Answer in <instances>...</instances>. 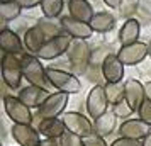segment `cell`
Wrapping results in <instances>:
<instances>
[{
    "instance_id": "1",
    "label": "cell",
    "mask_w": 151,
    "mask_h": 146,
    "mask_svg": "<svg viewBox=\"0 0 151 146\" xmlns=\"http://www.w3.org/2000/svg\"><path fill=\"white\" fill-rule=\"evenodd\" d=\"M21 63H22V75L24 78L29 82V85H34V87H41L44 90H48V75H46V68L41 65V60L34 55H29L24 53L21 56Z\"/></svg>"
},
{
    "instance_id": "2",
    "label": "cell",
    "mask_w": 151,
    "mask_h": 146,
    "mask_svg": "<svg viewBox=\"0 0 151 146\" xmlns=\"http://www.w3.org/2000/svg\"><path fill=\"white\" fill-rule=\"evenodd\" d=\"M46 75H48L51 87H55L58 92H65L68 95L82 92V82L78 80V77L73 71L49 66V68H46Z\"/></svg>"
},
{
    "instance_id": "3",
    "label": "cell",
    "mask_w": 151,
    "mask_h": 146,
    "mask_svg": "<svg viewBox=\"0 0 151 146\" xmlns=\"http://www.w3.org/2000/svg\"><path fill=\"white\" fill-rule=\"evenodd\" d=\"M90 46L87 41L83 39H73L68 48V61L71 65V70L75 75H82L87 73V70L90 68Z\"/></svg>"
},
{
    "instance_id": "4",
    "label": "cell",
    "mask_w": 151,
    "mask_h": 146,
    "mask_svg": "<svg viewBox=\"0 0 151 146\" xmlns=\"http://www.w3.org/2000/svg\"><path fill=\"white\" fill-rule=\"evenodd\" d=\"M22 78H24V75H22L21 58L4 53V56H2V80H4V83L14 90V88H19Z\"/></svg>"
},
{
    "instance_id": "5",
    "label": "cell",
    "mask_w": 151,
    "mask_h": 146,
    "mask_svg": "<svg viewBox=\"0 0 151 146\" xmlns=\"http://www.w3.org/2000/svg\"><path fill=\"white\" fill-rule=\"evenodd\" d=\"M70 95L65 92H53L49 93L46 100L41 104V107L37 109V116L42 119H56L60 114H63L65 107L68 105Z\"/></svg>"
},
{
    "instance_id": "6",
    "label": "cell",
    "mask_w": 151,
    "mask_h": 146,
    "mask_svg": "<svg viewBox=\"0 0 151 146\" xmlns=\"http://www.w3.org/2000/svg\"><path fill=\"white\" fill-rule=\"evenodd\" d=\"M4 109L9 119H12L14 124H27L32 126V112L27 105H24L19 97L4 95Z\"/></svg>"
},
{
    "instance_id": "7",
    "label": "cell",
    "mask_w": 151,
    "mask_h": 146,
    "mask_svg": "<svg viewBox=\"0 0 151 146\" xmlns=\"http://www.w3.org/2000/svg\"><path fill=\"white\" fill-rule=\"evenodd\" d=\"M71 41H73V37L70 34H66V32L61 36H56L53 39L46 41V44L37 53V58L39 60H56L61 55L68 53V48H70V44H71Z\"/></svg>"
},
{
    "instance_id": "8",
    "label": "cell",
    "mask_w": 151,
    "mask_h": 146,
    "mask_svg": "<svg viewBox=\"0 0 151 146\" xmlns=\"http://www.w3.org/2000/svg\"><path fill=\"white\" fill-rule=\"evenodd\" d=\"M87 112L92 119H99L102 117L104 114L107 112L109 107V100H107V93L104 85H95L87 95Z\"/></svg>"
},
{
    "instance_id": "9",
    "label": "cell",
    "mask_w": 151,
    "mask_h": 146,
    "mask_svg": "<svg viewBox=\"0 0 151 146\" xmlns=\"http://www.w3.org/2000/svg\"><path fill=\"white\" fill-rule=\"evenodd\" d=\"M61 119L65 122L66 131L73 132V134L80 136V138H85V136H88V134H92L95 131L93 124L90 122V119L85 114H82V112H66Z\"/></svg>"
},
{
    "instance_id": "10",
    "label": "cell",
    "mask_w": 151,
    "mask_h": 146,
    "mask_svg": "<svg viewBox=\"0 0 151 146\" xmlns=\"http://www.w3.org/2000/svg\"><path fill=\"white\" fill-rule=\"evenodd\" d=\"M117 58L122 61L124 66H134L139 65L148 56V42L137 41L129 46H121V49L116 53Z\"/></svg>"
},
{
    "instance_id": "11",
    "label": "cell",
    "mask_w": 151,
    "mask_h": 146,
    "mask_svg": "<svg viewBox=\"0 0 151 146\" xmlns=\"http://www.w3.org/2000/svg\"><path fill=\"white\" fill-rule=\"evenodd\" d=\"M151 132V126L141 119H127L119 126V138H127L134 141H143Z\"/></svg>"
},
{
    "instance_id": "12",
    "label": "cell",
    "mask_w": 151,
    "mask_h": 146,
    "mask_svg": "<svg viewBox=\"0 0 151 146\" xmlns=\"http://www.w3.org/2000/svg\"><path fill=\"white\" fill-rule=\"evenodd\" d=\"M12 138L19 146H39L41 145V134L37 129L27 124H12Z\"/></svg>"
},
{
    "instance_id": "13",
    "label": "cell",
    "mask_w": 151,
    "mask_h": 146,
    "mask_svg": "<svg viewBox=\"0 0 151 146\" xmlns=\"http://www.w3.org/2000/svg\"><path fill=\"white\" fill-rule=\"evenodd\" d=\"M60 24L63 26L65 32L70 34L73 39H83V41H87V39L92 37V34H93V29H92L90 24H85V22H82V21H76L71 15L61 17Z\"/></svg>"
},
{
    "instance_id": "14",
    "label": "cell",
    "mask_w": 151,
    "mask_h": 146,
    "mask_svg": "<svg viewBox=\"0 0 151 146\" xmlns=\"http://www.w3.org/2000/svg\"><path fill=\"white\" fill-rule=\"evenodd\" d=\"M0 48L5 55H14V56H19V55H24V42H22V37H19L17 32H14L12 29H7L4 27L0 31Z\"/></svg>"
},
{
    "instance_id": "15",
    "label": "cell",
    "mask_w": 151,
    "mask_h": 146,
    "mask_svg": "<svg viewBox=\"0 0 151 146\" xmlns=\"http://www.w3.org/2000/svg\"><path fill=\"white\" fill-rule=\"evenodd\" d=\"M126 85V93H124V99L126 102L132 107V111L136 112L139 111V107L146 100V92H144V83H141L136 78H131L127 82H124Z\"/></svg>"
},
{
    "instance_id": "16",
    "label": "cell",
    "mask_w": 151,
    "mask_h": 146,
    "mask_svg": "<svg viewBox=\"0 0 151 146\" xmlns=\"http://www.w3.org/2000/svg\"><path fill=\"white\" fill-rule=\"evenodd\" d=\"M100 71L107 83H119L124 78V65L117 58V55H110L100 66Z\"/></svg>"
},
{
    "instance_id": "17",
    "label": "cell",
    "mask_w": 151,
    "mask_h": 146,
    "mask_svg": "<svg viewBox=\"0 0 151 146\" xmlns=\"http://www.w3.org/2000/svg\"><path fill=\"white\" fill-rule=\"evenodd\" d=\"M48 95H49L48 90H44L41 87L27 85V87H24V88L19 92V100H21L24 105H27L29 109H36V107L39 109Z\"/></svg>"
},
{
    "instance_id": "18",
    "label": "cell",
    "mask_w": 151,
    "mask_h": 146,
    "mask_svg": "<svg viewBox=\"0 0 151 146\" xmlns=\"http://www.w3.org/2000/svg\"><path fill=\"white\" fill-rule=\"evenodd\" d=\"M46 36H44V32H42L41 29H39V26H32V27H29L26 32H24V36H22V42H24V48L27 49L29 55H37L39 51H41V48L46 44Z\"/></svg>"
},
{
    "instance_id": "19",
    "label": "cell",
    "mask_w": 151,
    "mask_h": 146,
    "mask_svg": "<svg viewBox=\"0 0 151 146\" xmlns=\"http://www.w3.org/2000/svg\"><path fill=\"white\" fill-rule=\"evenodd\" d=\"M68 12L73 19L82 21L85 24H90L95 15L93 7L88 0H68Z\"/></svg>"
},
{
    "instance_id": "20",
    "label": "cell",
    "mask_w": 151,
    "mask_h": 146,
    "mask_svg": "<svg viewBox=\"0 0 151 146\" xmlns=\"http://www.w3.org/2000/svg\"><path fill=\"white\" fill-rule=\"evenodd\" d=\"M139 31H141V22L137 21L136 17L132 19H127V21L122 24V27L119 29V34H117V39L121 42V46H129V44H134L139 39Z\"/></svg>"
},
{
    "instance_id": "21",
    "label": "cell",
    "mask_w": 151,
    "mask_h": 146,
    "mask_svg": "<svg viewBox=\"0 0 151 146\" xmlns=\"http://www.w3.org/2000/svg\"><path fill=\"white\" fill-rule=\"evenodd\" d=\"M37 131L46 139H61V136L66 132V127L63 119H42L37 126Z\"/></svg>"
},
{
    "instance_id": "22",
    "label": "cell",
    "mask_w": 151,
    "mask_h": 146,
    "mask_svg": "<svg viewBox=\"0 0 151 146\" xmlns=\"http://www.w3.org/2000/svg\"><path fill=\"white\" fill-rule=\"evenodd\" d=\"M93 32H109L116 27V17L110 12H97L90 22Z\"/></svg>"
},
{
    "instance_id": "23",
    "label": "cell",
    "mask_w": 151,
    "mask_h": 146,
    "mask_svg": "<svg viewBox=\"0 0 151 146\" xmlns=\"http://www.w3.org/2000/svg\"><path fill=\"white\" fill-rule=\"evenodd\" d=\"M116 122H117V117L114 116V112H105L102 117L95 119L93 129H95L97 134H100L102 138H105V136H110V134L114 132Z\"/></svg>"
},
{
    "instance_id": "24",
    "label": "cell",
    "mask_w": 151,
    "mask_h": 146,
    "mask_svg": "<svg viewBox=\"0 0 151 146\" xmlns=\"http://www.w3.org/2000/svg\"><path fill=\"white\" fill-rule=\"evenodd\" d=\"M105 93H107V100L110 105L119 104L121 100H124V93H126V85L122 82L119 83H105L104 85Z\"/></svg>"
},
{
    "instance_id": "25",
    "label": "cell",
    "mask_w": 151,
    "mask_h": 146,
    "mask_svg": "<svg viewBox=\"0 0 151 146\" xmlns=\"http://www.w3.org/2000/svg\"><path fill=\"white\" fill-rule=\"evenodd\" d=\"M41 10L46 19H55L61 14L63 10V0H42Z\"/></svg>"
},
{
    "instance_id": "26",
    "label": "cell",
    "mask_w": 151,
    "mask_h": 146,
    "mask_svg": "<svg viewBox=\"0 0 151 146\" xmlns=\"http://www.w3.org/2000/svg\"><path fill=\"white\" fill-rule=\"evenodd\" d=\"M110 55H114L112 49H110V46H99V48H95L92 51V56H90V66H92V68L102 66L104 61H105Z\"/></svg>"
},
{
    "instance_id": "27",
    "label": "cell",
    "mask_w": 151,
    "mask_h": 146,
    "mask_svg": "<svg viewBox=\"0 0 151 146\" xmlns=\"http://www.w3.org/2000/svg\"><path fill=\"white\" fill-rule=\"evenodd\" d=\"M22 12V7L17 2H9V4H0V15L4 21H12L19 17Z\"/></svg>"
},
{
    "instance_id": "28",
    "label": "cell",
    "mask_w": 151,
    "mask_h": 146,
    "mask_svg": "<svg viewBox=\"0 0 151 146\" xmlns=\"http://www.w3.org/2000/svg\"><path fill=\"white\" fill-rule=\"evenodd\" d=\"M36 26H39V29L44 32V36H46L48 41L53 39V37H56V36L65 34V32H61V29H63L61 24H53V22H49V21H39Z\"/></svg>"
},
{
    "instance_id": "29",
    "label": "cell",
    "mask_w": 151,
    "mask_h": 146,
    "mask_svg": "<svg viewBox=\"0 0 151 146\" xmlns=\"http://www.w3.org/2000/svg\"><path fill=\"white\" fill-rule=\"evenodd\" d=\"M139 4H141V0H122L121 5H119V14L126 17V21L132 19V15L136 14L137 9H139Z\"/></svg>"
},
{
    "instance_id": "30",
    "label": "cell",
    "mask_w": 151,
    "mask_h": 146,
    "mask_svg": "<svg viewBox=\"0 0 151 146\" xmlns=\"http://www.w3.org/2000/svg\"><path fill=\"white\" fill-rule=\"evenodd\" d=\"M112 112H114V116L119 117V119H127L129 116H132L134 111H132V107H131V105L126 102V99H124V100H121L119 104L114 105V111Z\"/></svg>"
},
{
    "instance_id": "31",
    "label": "cell",
    "mask_w": 151,
    "mask_h": 146,
    "mask_svg": "<svg viewBox=\"0 0 151 146\" xmlns=\"http://www.w3.org/2000/svg\"><path fill=\"white\" fill-rule=\"evenodd\" d=\"M60 146H85V145H83V138L66 131L60 139Z\"/></svg>"
},
{
    "instance_id": "32",
    "label": "cell",
    "mask_w": 151,
    "mask_h": 146,
    "mask_svg": "<svg viewBox=\"0 0 151 146\" xmlns=\"http://www.w3.org/2000/svg\"><path fill=\"white\" fill-rule=\"evenodd\" d=\"M137 116H139V119H141L143 122L151 126V100L146 99L143 104H141L139 111H137Z\"/></svg>"
},
{
    "instance_id": "33",
    "label": "cell",
    "mask_w": 151,
    "mask_h": 146,
    "mask_svg": "<svg viewBox=\"0 0 151 146\" xmlns=\"http://www.w3.org/2000/svg\"><path fill=\"white\" fill-rule=\"evenodd\" d=\"M83 145L85 146H109L105 143V138H102L100 134H97L95 131L83 138Z\"/></svg>"
},
{
    "instance_id": "34",
    "label": "cell",
    "mask_w": 151,
    "mask_h": 146,
    "mask_svg": "<svg viewBox=\"0 0 151 146\" xmlns=\"http://www.w3.org/2000/svg\"><path fill=\"white\" fill-rule=\"evenodd\" d=\"M137 14L141 15L143 19H146V21H151V0H141Z\"/></svg>"
},
{
    "instance_id": "35",
    "label": "cell",
    "mask_w": 151,
    "mask_h": 146,
    "mask_svg": "<svg viewBox=\"0 0 151 146\" xmlns=\"http://www.w3.org/2000/svg\"><path fill=\"white\" fill-rule=\"evenodd\" d=\"M110 146H143V143L134 141V139H127V138H117L110 143Z\"/></svg>"
},
{
    "instance_id": "36",
    "label": "cell",
    "mask_w": 151,
    "mask_h": 146,
    "mask_svg": "<svg viewBox=\"0 0 151 146\" xmlns=\"http://www.w3.org/2000/svg\"><path fill=\"white\" fill-rule=\"evenodd\" d=\"M22 9H32V7H37V5H41L42 0H15Z\"/></svg>"
},
{
    "instance_id": "37",
    "label": "cell",
    "mask_w": 151,
    "mask_h": 146,
    "mask_svg": "<svg viewBox=\"0 0 151 146\" xmlns=\"http://www.w3.org/2000/svg\"><path fill=\"white\" fill-rule=\"evenodd\" d=\"M121 2H122V0H104V4H105L109 9H119Z\"/></svg>"
},
{
    "instance_id": "38",
    "label": "cell",
    "mask_w": 151,
    "mask_h": 146,
    "mask_svg": "<svg viewBox=\"0 0 151 146\" xmlns=\"http://www.w3.org/2000/svg\"><path fill=\"white\" fill-rule=\"evenodd\" d=\"M56 141H58V139H44V141H41L39 146H60Z\"/></svg>"
},
{
    "instance_id": "39",
    "label": "cell",
    "mask_w": 151,
    "mask_h": 146,
    "mask_svg": "<svg viewBox=\"0 0 151 146\" xmlns=\"http://www.w3.org/2000/svg\"><path fill=\"white\" fill-rule=\"evenodd\" d=\"M144 92H146V99H148V100H151V80L144 83Z\"/></svg>"
},
{
    "instance_id": "40",
    "label": "cell",
    "mask_w": 151,
    "mask_h": 146,
    "mask_svg": "<svg viewBox=\"0 0 151 146\" xmlns=\"http://www.w3.org/2000/svg\"><path fill=\"white\" fill-rule=\"evenodd\" d=\"M141 143H143V146H151V132L143 139V141H141Z\"/></svg>"
},
{
    "instance_id": "41",
    "label": "cell",
    "mask_w": 151,
    "mask_h": 146,
    "mask_svg": "<svg viewBox=\"0 0 151 146\" xmlns=\"http://www.w3.org/2000/svg\"><path fill=\"white\" fill-rule=\"evenodd\" d=\"M148 55H150V58H151V41L148 42Z\"/></svg>"
},
{
    "instance_id": "42",
    "label": "cell",
    "mask_w": 151,
    "mask_h": 146,
    "mask_svg": "<svg viewBox=\"0 0 151 146\" xmlns=\"http://www.w3.org/2000/svg\"><path fill=\"white\" fill-rule=\"evenodd\" d=\"M9 2H15V0H0V4H9Z\"/></svg>"
}]
</instances>
